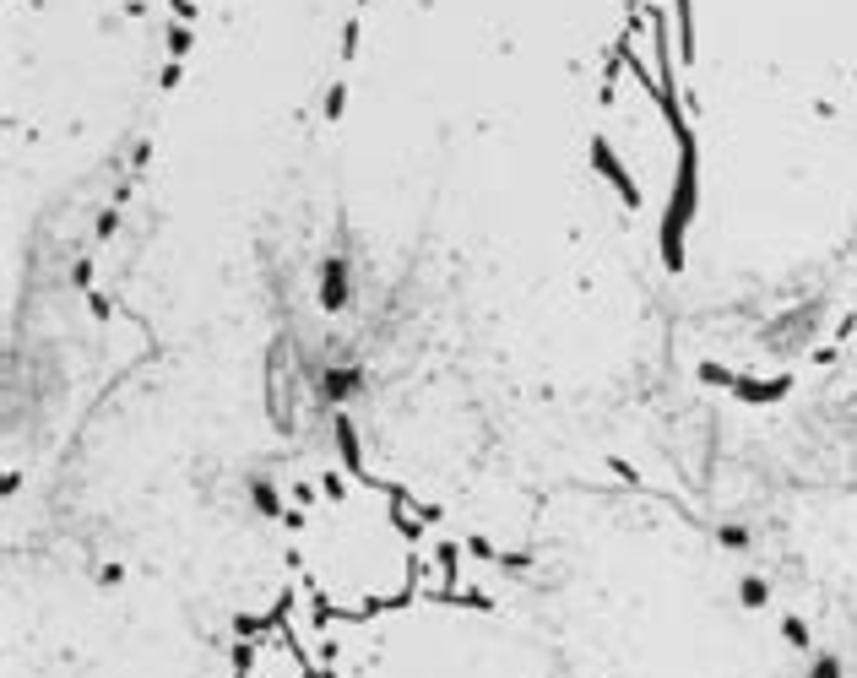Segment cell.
I'll list each match as a JSON object with an SVG mask.
<instances>
[{
    "mask_svg": "<svg viewBox=\"0 0 857 678\" xmlns=\"http://www.w3.org/2000/svg\"><path fill=\"white\" fill-rule=\"evenodd\" d=\"M239 678H310V662H304L288 624L272 619L245 635V646H239Z\"/></svg>",
    "mask_w": 857,
    "mask_h": 678,
    "instance_id": "obj_1",
    "label": "cell"
}]
</instances>
